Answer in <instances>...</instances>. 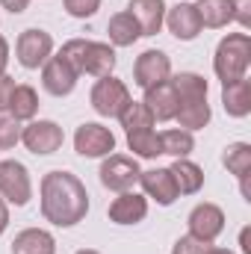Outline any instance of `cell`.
<instances>
[{
  "label": "cell",
  "instance_id": "40",
  "mask_svg": "<svg viewBox=\"0 0 251 254\" xmlns=\"http://www.w3.org/2000/svg\"><path fill=\"white\" fill-rule=\"evenodd\" d=\"M77 254H101V252H92V249H83V252H77Z\"/></svg>",
  "mask_w": 251,
  "mask_h": 254
},
{
  "label": "cell",
  "instance_id": "14",
  "mask_svg": "<svg viewBox=\"0 0 251 254\" xmlns=\"http://www.w3.org/2000/svg\"><path fill=\"white\" fill-rule=\"evenodd\" d=\"M166 24H169V33L181 42H192L198 39V33L204 30L201 27V18L195 12V3H178L166 12Z\"/></svg>",
  "mask_w": 251,
  "mask_h": 254
},
{
  "label": "cell",
  "instance_id": "12",
  "mask_svg": "<svg viewBox=\"0 0 251 254\" xmlns=\"http://www.w3.org/2000/svg\"><path fill=\"white\" fill-rule=\"evenodd\" d=\"M42 86H45L51 95L65 98V95H71L74 86H77V71L65 63L63 57H51V60L45 63V68H42Z\"/></svg>",
  "mask_w": 251,
  "mask_h": 254
},
{
  "label": "cell",
  "instance_id": "13",
  "mask_svg": "<svg viewBox=\"0 0 251 254\" xmlns=\"http://www.w3.org/2000/svg\"><path fill=\"white\" fill-rule=\"evenodd\" d=\"M142 104L151 110L154 122H172L175 113H178V92H175L172 80H163V83L145 89V101Z\"/></svg>",
  "mask_w": 251,
  "mask_h": 254
},
{
  "label": "cell",
  "instance_id": "37",
  "mask_svg": "<svg viewBox=\"0 0 251 254\" xmlns=\"http://www.w3.org/2000/svg\"><path fill=\"white\" fill-rule=\"evenodd\" d=\"M9 228V210H6V201L0 198V234Z\"/></svg>",
  "mask_w": 251,
  "mask_h": 254
},
{
  "label": "cell",
  "instance_id": "8",
  "mask_svg": "<svg viewBox=\"0 0 251 254\" xmlns=\"http://www.w3.org/2000/svg\"><path fill=\"white\" fill-rule=\"evenodd\" d=\"M15 54H18V63L24 65V68H39V65H45L51 60L54 39H51V33L36 30V27L24 30L18 36V42H15Z\"/></svg>",
  "mask_w": 251,
  "mask_h": 254
},
{
  "label": "cell",
  "instance_id": "10",
  "mask_svg": "<svg viewBox=\"0 0 251 254\" xmlns=\"http://www.w3.org/2000/svg\"><path fill=\"white\" fill-rule=\"evenodd\" d=\"M189 234L195 237V240H201V243H216L219 240V234L225 231V213H222V207H216V204H198L192 213H189Z\"/></svg>",
  "mask_w": 251,
  "mask_h": 254
},
{
  "label": "cell",
  "instance_id": "26",
  "mask_svg": "<svg viewBox=\"0 0 251 254\" xmlns=\"http://www.w3.org/2000/svg\"><path fill=\"white\" fill-rule=\"evenodd\" d=\"M127 148H130L136 157H145V160H154V157L163 154L160 133H154L151 127H148V130H133V133H127Z\"/></svg>",
  "mask_w": 251,
  "mask_h": 254
},
{
  "label": "cell",
  "instance_id": "16",
  "mask_svg": "<svg viewBox=\"0 0 251 254\" xmlns=\"http://www.w3.org/2000/svg\"><path fill=\"white\" fill-rule=\"evenodd\" d=\"M127 12L136 18L142 36H157L166 21V0H130Z\"/></svg>",
  "mask_w": 251,
  "mask_h": 254
},
{
  "label": "cell",
  "instance_id": "3",
  "mask_svg": "<svg viewBox=\"0 0 251 254\" xmlns=\"http://www.w3.org/2000/svg\"><path fill=\"white\" fill-rule=\"evenodd\" d=\"M249 63H251V36L249 33H231L216 48L213 71H216V77L225 86V83H234V80L246 77Z\"/></svg>",
  "mask_w": 251,
  "mask_h": 254
},
{
  "label": "cell",
  "instance_id": "22",
  "mask_svg": "<svg viewBox=\"0 0 251 254\" xmlns=\"http://www.w3.org/2000/svg\"><path fill=\"white\" fill-rule=\"evenodd\" d=\"M181 130H201V127L210 125L213 113H210V104L207 98H198V101H178V113H175Z\"/></svg>",
  "mask_w": 251,
  "mask_h": 254
},
{
  "label": "cell",
  "instance_id": "15",
  "mask_svg": "<svg viewBox=\"0 0 251 254\" xmlns=\"http://www.w3.org/2000/svg\"><path fill=\"white\" fill-rule=\"evenodd\" d=\"M139 184H142L148 198H154L163 207L178 201V187H175V178H172L169 169H148V172L139 175Z\"/></svg>",
  "mask_w": 251,
  "mask_h": 254
},
{
  "label": "cell",
  "instance_id": "20",
  "mask_svg": "<svg viewBox=\"0 0 251 254\" xmlns=\"http://www.w3.org/2000/svg\"><path fill=\"white\" fill-rule=\"evenodd\" d=\"M12 254H57V240L42 228H27L12 240Z\"/></svg>",
  "mask_w": 251,
  "mask_h": 254
},
{
  "label": "cell",
  "instance_id": "34",
  "mask_svg": "<svg viewBox=\"0 0 251 254\" xmlns=\"http://www.w3.org/2000/svg\"><path fill=\"white\" fill-rule=\"evenodd\" d=\"M12 89H15V80L3 71L0 74V110H6V104H9V95H12Z\"/></svg>",
  "mask_w": 251,
  "mask_h": 254
},
{
  "label": "cell",
  "instance_id": "1",
  "mask_svg": "<svg viewBox=\"0 0 251 254\" xmlns=\"http://www.w3.org/2000/svg\"><path fill=\"white\" fill-rule=\"evenodd\" d=\"M89 213V192L71 172H48L42 178V216L57 225L71 228Z\"/></svg>",
  "mask_w": 251,
  "mask_h": 254
},
{
  "label": "cell",
  "instance_id": "25",
  "mask_svg": "<svg viewBox=\"0 0 251 254\" xmlns=\"http://www.w3.org/2000/svg\"><path fill=\"white\" fill-rule=\"evenodd\" d=\"M107 33H110V42H113L116 48H130V45L142 36L136 18H133L130 12H119V15H113L110 24H107Z\"/></svg>",
  "mask_w": 251,
  "mask_h": 254
},
{
  "label": "cell",
  "instance_id": "33",
  "mask_svg": "<svg viewBox=\"0 0 251 254\" xmlns=\"http://www.w3.org/2000/svg\"><path fill=\"white\" fill-rule=\"evenodd\" d=\"M251 0H234V21H240L246 30L251 27V12H249Z\"/></svg>",
  "mask_w": 251,
  "mask_h": 254
},
{
  "label": "cell",
  "instance_id": "39",
  "mask_svg": "<svg viewBox=\"0 0 251 254\" xmlns=\"http://www.w3.org/2000/svg\"><path fill=\"white\" fill-rule=\"evenodd\" d=\"M204 254H234V252H228V249H216V246H207V252Z\"/></svg>",
  "mask_w": 251,
  "mask_h": 254
},
{
  "label": "cell",
  "instance_id": "11",
  "mask_svg": "<svg viewBox=\"0 0 251 254\" xmlns=\"http://www.w3.org/2000/svg\"><path fill=\"white\" fill-rule=\"evenodd\" d=\"M169 77H172V63H169V57L163 51H142L136 57V65H133L136 86L151 89V86H157V83H163Z\"/></svg>",
  "mask_w": 251,
  "mask_h": 254
},
{
  "label": "cell",
  "instance_id": "21",
  "mask_svg": "<svg viewBox=\"0 0 251 254\" xmlns=\"http://www.w3.org/2000/svg\"><path fill=\"white\" fill-rule=\"evenodd\" d=\"M195 12L201 18V27L222 30L234 21V0H198Z\"/></svg>",
  "mask_w": 251,
  "mask_h": 254
},
{
  "label": "cell",
  "instance_id": "2",
  "mask_svg": "<svg viewBox=\"0 0 251 254\" xmlns=\"http://www.w3.org/2000/svg\"><path fill=\"white\" fill-rule=\"evenodd\" d=\"M65 63L80 74H92V77H107L116 68V51L104 42H89V39H71L65 42L60 51Z\"/></svg>",
  "mask_w": 251,
  "mask_h": 254
},
{
  "label": "cell",
  "instance_id": "9",
  "mask_svg": "<svg viewBox=\"0 0 251 254\" xmlns=\"http://www.w3.org/2000/svg\"><path fill=\"white\" fill-rule=\"evenodd\" d=\"M63 139H65V133L57 122H30L21 130V142L27 145L30 154H39V157L60 151Z\"/></svg>",
  "mask_w": 251,
  "mask_h": 254
},
{
  "label": "cell",
  "instance_id": "35",
  "mask_svg": "<svg viewBox=\"0 0 251 254\" xmlns=\"http://www.w3.org/2000/svg\"><path fill=\"white\" fill-rule=\"evenodd\" d=\"M0 6H3V9H9L12 15H18V12H24V9L30 6V0H0Z\"/></svg>",
  "mask_w": 251,
  "mask_h": 254
},
{
  "label": "cell",
  "instance_id": "28",
  "mask_svg": "<svg viewBox=\"0 0 251 254\" xmlns=\"http://www.w3.org/2000/svg\"><path fill=\"white\" fill-rule=\"evenodd\" d=\"M160 145H163V154H172V157H189L192 148H195V139L189 130H166L160 133Z\"/></svg>",
  "mask_w": 251,
  "mask_h": 254
},
{
  "label": "cell",
  "instance_id": "24",
  "mask_svg": "<svg viewBox=\"0 0 251 254\" xmlns=\"http://www.w3.org/2000/svg\"><path fill=\"white\" fill-rule=\"evenodd\" d=\"M6 113L15 116L18 122H30L39 113V95H36V89L33 86H15L12 95H9Z\"/></svg>",
  "mask_w": 251,
  "mask_h": 254
},
{
  "label": "cell",
  "instance_id": "4",
  "mask_svg": "<svg viewBox=\"0 0 251 254\" xmlns=\"http://www.w3.org/2000/svg\"><path fill=\"white\" fill-rule=\"evenodd\" d=\"M89 101H92V107H95L98 116H104V119H119L133 98H130V92H127V86L122 80H116L113 74H107V77H98V83L92 86Z\"/></svg>",
  "mask_w": 251,
  "mask_h": 254
},
{
  "label": "cell",
  "instance_id": "7",
  "mask_svg": "<svg viewBox=\"0 0 251 254\" xmlns=\"http://www.w3.org/2000/svg\"><path fill=\"white\" fill-rule=\"evenodd\" d=\"M74 151L80 157H110L116 151V136L110 133V127L86 122L74 133Z\"/></svg>",
  "mask_w": 251,
  "mask_h": 254
},
{
  "label": "cell",
  "instance_id": "6",
  "mask_svg": "<svg viewBox=\"0 0 251 254\" xmlns=\"http://www.w3.org/2000/svg\"><path fill=\"white\" fill-rule=\"evenodd\" d=\"M142 169L133 157H125V154H110L101 166V184L113 192H130L133 184L139 181Z\"/></svg>",
  "mask_w": 251,
  "mask_h": 254
},
{
  "label": "cell",
  "instance_id": "18",
  "mask_svg": "<svg viewBox=\"0 0 251 254\" xmlns=\"http://www.w3.org/2000/svg\"><path fill=\"white\" fill-rule=\"evenodd\" d=\"M222 107L234 119H246L249 116L251 113V80L249 77H240V80L222 86Z\"/></svg>",
  "mask_w": 251,
  "mask_h": 254
},
{
  "label": "cell",
  "instance_id": "31",
  "mask_svg": "<svg viewBox=\"0 0 251 254\" xmlns=\"http://www.w3.org/2000/svg\"><path fill=\"white\" fill-rule=\"evenodd\" d=\"M63 3L71 18H92L101 9V0H63Z\"/></svg>",
  "mask_w": 251,
  "mask_h": 254
},
{
  "label": "cell",
  "instance_id": "32",
  "mask_svg": "<svg viewBox=\"0 0 251 254\" xmlns=\"http://www.w3.org/2000/svg\"><path fill=\"white\" fill-rule=\"evenodd\" d=\"M207 246H213V243H201V240H195L192 234H187V237H181V240L175 243L172 254H204Z\"/></svg>",
  "mask_w": 251,
  "mask_h": 254
},
{
  "label": "cell",
  "instance_id": "5",
  "mask_svg": "<svg viewBox=\"0 0 251 254\" xmlns=\"http://www.w3.org/2000/svg\"><path fill=\"white\" fill-rule=\"evenodd\" d=\"M0 198L15 207H24L33 198V181H30V172L24 163L0 160Z\"/></svg>",
  "mask_w": 251,
  "mask_h": 254
},
{
  "label": "cell",
  "instance_id": "17",
  "mask_svg": "<svg viewBox=\"0 0 251 254\" xmlns=\"http://www.w3.org/2000/svg\"><path fill=\"white\" fill-rule=\"evenodd\" d=\"M148 216V198L136 192H119V198L110 204V222L116 225H136Z\"/></svg>",
  "mask_w": 251,
  "mask_h": 254
},
{
  "label": "cell",
  "instance_id": "29",
  "mask_svg": "<svg viewBox=\"0 0 251 254\" xmlns=\"http://www.w3.org/2000/svg\"><path fill=\"white\" fill-rule=\"evenodd\" d=\"M119 122H122V127H125L127 133H133V130H148V127H154V116H151V110H148L142 101H130L127 110L119 116Z\"/></svg>",
  "mask_w": 251,
  "mask_h": 254
},
{
  "label": "cell",
  "instance_id": "36",
  "mask_svg": "<svg viewBox=\"0 0 251 254\" xmlns=\"http://www.w3.org/2000/svg\"><path fill=\"white\" fill-rule=\"evenodd\" d=\"M6 65H9V42L0 36V74L6 71Z\"/></svg>",
  "mask_w": 251,
  "mask_h": 254
},
{
  "label": "cell",
  "instance_id": "27",
  "mask_svg": "<svg viewBox=\"0 0 251 254\" xmlns=\"http://www.w3.org/2000/svg\"><path fill=\"white\" fill-rule=\"evenodd\" d=\"M175 92H178V101H198V98H207V80L201 74H192V71H181L175 80H172Z\"/></svg>",
  "mask_w": 251,
  "mask_h": 254
},
{
  "label": "cell",
  "instance_id": "30",
  "mask_svg": "<svg viewBox=\"0 0 251 254\" xmlns=\"http://www.w3.org/2000/svg\"><path fill=\"white\" fill-rule=\"evenodd\" d=\"M21 142V122L0 110V151H12Z\"/></svg>",
  "mask_w": 251,
  "mask_h": 254
},
{
  "label": "cell",
  "instance_id": "23",
  "mask_svg": "<svg viewBox=\"0 0 251 254\" xmlns=\"http://www.w3.org/2000/svg\"><path fill=\"white\" fill-rule=\"evenodd\" d=\"M169 172H172V178H175L178 195H195V192L204 187V172H201V166H195L187 157L175 160V166H172Z\"/></svg>",
  "mask_w": 251,
  "mask_h": 254
},
{
  "label": "cell",
  "instance_id": "38",
  "mask_svg": "<svg viewBox=\"0 0 251 254\" xmlns=\"http://www.w3.org/2000/svg\"><path fill=\"white\" fill-rule=\"evenodd\" d=\"M240 243H243V252H246V254H251V243H249V228L243 231V237H240Z\"/></svg>",
  "mask_w": 251,
  "mask_h": 254
},
{
  "label": "cell",
  "instance_id": "19",
  "mask_svg": "<svg viewBox=\"0 0 251 254\" xmlns=\"http://www.w3.org/2000/svg\"><path fill=\"white\" fill-rule=\"evenodd\" d=\"M222 163L228 166L231 175H237L243 181V195L246 201H251V192H249V175H251V145L249 142H234L225 148V157Z\"/></svg>",
  "mask_w": 251,
  "mask_h": 254
}]
</instances>
